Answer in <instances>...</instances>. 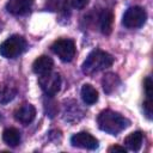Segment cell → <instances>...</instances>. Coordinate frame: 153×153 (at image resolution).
Instances as JSON below:
<instances>
[{"instance_id":"cell-1","label":"cell","mask_w":153,"mask_h":153,"mask_svg":"<svg viewBox=\"0 0 153 153\" xmlns=\"http://www.w3.org/2000/svg\"><path fill=\"white\" fill-rule=\"evenodd\" d=\"M97 123L100 130L110 135H117L130 124L129 120L112 110L102 111L97 117Z\"/></svg>"},{"instance_id":"cell-2","label":"cell","mask_w":153,"mask_h":153,"mask_svg":"<svg viewBox=\"0 0 153 153\" xmlns=\"http://www.w3.org/2000/svg\"><path fill=\"white\" fill-rule=\"evenodd\" d=\"M112 63H114V57L109 53L100 49H96L87 55L86 60L81 65V71L85 74L91 75L111 67Z\"/></svg>"},{"instance_id":"cell-3","label":"cell","mask_w":153,"mask_h":153,"mask_svg":"<svg viewBox=\"0 0 153 153\" xmlns=\"http://www.w3.org/2000/svg\"><path fill=\"white\" fill-rule=\"evenodd\" d=\"M26 48L27 43L25 38L19 35H13L0 44V55L6 59H14L23 54Z\"/></svg>"},{"instance_id":"cell-4","label":"cell","mask_w":153,"mask_h":153,"mask_svg":"<svg viewBox=\"0 0 153 153\" xmlns=\"http://www.w3.org/2000/svg\"><path fill=\"white\" fill-rule=\"evenodd\" d=\"M147 19V12L141 6L129 7L122 18V24L128 29H137L141 27Z\"/></svg>"},{"instance_id":"cell-5","label":"cell","mask_w":153,"mask_h":153,"mask_svg":"<svg viewBox=\"0 0 153 153\" xmlns=\"http://www.w3.org/2000/svg\"><path fill=\"white\" fill-rule=\"evenodd\" d=\"M51 50L54 54H56L61 61L63 62H71L75 56V43L69 38H61L55 41L51 44Z\"/></svg>"},{"instance_id":"cell-6","label":"cell","mask_w":153,"mask_h":153,"mask_svg":"<svg viewBox=\"0 0 153 153\" xmlns=\"http://www.w3.org/2000/svg\"><path fill=\"white\" fill-rule=\"evenodd\" d=\"M38 85L48 97H54L61 88V76L59 73L49 72L38 78Z\"/></svg>"},{"instance_id":"cell-7","label":"cell","mask_w":153,"mask_h":153,"mask_svg":"<svg viewBox=\"0 0 153 153\" xmlns=\"http://www.w3.org/2000/svg\"><path fill=\"white\" fill-rule=\"evenodd\" d=\"M71 143L74 147L84 148V149H96L99 146L98 140L93 135L86 131H80V133L74 134L71 137Z\"/></svg>"},{"instance_id":"cell-8","label":"cell","mask_w":153,"mask_h":153,"mask_svg":"<svg viewBox=\"0 0 153 153\" xmlns=\"http://www.w3.org/2000/svg\"><path fill=\"white\" fill-rule=\"evenodd\" d=\"M35 116H36V109L32 104H29V103H25V104L20 105L14 111L16 121H18L23 124L31 123L35 120Z\"/></svg>"},{"instance_id":"cell-9","label":"cell","mask_w":153,"mask_h":153,"mask_svg":"<svg viewBox=\"0 0 153 153\" xmlns=\"http://www.w3.org/2000/svg\"><path fill=\"white\" fill-rule=\"evenodd\" d=\"M33 0H10L6 4V10L14 16H24L30 12Z\"/></svg>"},{"instance_id":"cell-10","label":"cell","mask_w":153,"mask_h":153,"mask_svg":"<svg viewBox=\"0 0 153 153\" xmlns=\"http://www.w3.org/2000/svg\"><path fill=\"white\" fill-rule=\"evenodd\" d=\"M53 67H54V61L51 57H49L47 55H42V56L37 57L32 63V71L38 75L47 74V73L51 72Z\"/></svg>"},{"instance_id":"cell-11","label":"cell","mask_w":153,"mask_h":153,"mask_svg":"<svg viewBox=\"0 0 153 153\" xmlns=\"http://www.w3.org/2000/svg\"><path fill=\"white\" fill-rule=\"evenodd\" d=\"M114 24V13L111 10H103L99 14V27L102 33L110 35L112 31Z\"/></svg>"},{"instance_id":"cell-12","label":"cell","mask_w":153,"mask_h":153,"mask_svg":"<svg viewBox=\"0 0 153 153\" xmlns=\"http://www.w3.org/2000/svg\"><path fill=\"white\" fill-rule=\"evenodd\" d=\"M142 141H143V134L142 131H133L130 133L126 139H124V145L130 151H139L142 146Z\"/></svg>"},{"instance_id":"cell-13","label":"cell","mask_w":153,"mask_h":153,"mask_svg":"<svg viewBox=\"0 0 153 153\" xmlns=\"http://www.w3.org/2000/svg\"><path fill=\"white\" fill-rule=\"evenodd\" d=\"M2 140L11 147H16L20 143L22 136L17 128H6L2 131Z\"/></svg>"},{"instance_id":"cell-14","label":"cell","mask_w":153,"mask_h":153,"mask_svg":"<svg viewBox=\"0 0 153 153\" xmlns=\"http://www.w3.org/2000/svg\"><path fill=\"white\" fill-rule=\"evenodd\" d=\"M81 98L85 104L92 105V104L97 103V100H98V92L92 85L85 84L81 87Z\"/></svg>"},{"instance_id":"cell-15","label":"cell","mask_w":153,"mask_h":153,"mask_svg":"<svg viewBox=\"0 0 153 153\" xmlns=\"http://www.w3.org/2000/svg\"><path fill=\"white\" fill-rule=\"evenodd\" d=\"M102 85H103L104 92L111 93L120 85V79L115 73H108V74L104 75V78L102 80Z\"/></svg>"},{"instance_id":"cell-16","label":"cell","mask_w":153,"mask_h":153,"mask_svg":"<svg viewBox=\"0 0 153 153\" xmlns=\"http://www.w3.org/2000/svg\"><path fill=\"white\" fill-rule=\"evenodd\" d=\"M17 96V90L10 85L0 86V104H7L14 99Z\"/></svg>"},{"instance_id":"cell-17","label":"cell","mask_w":153,"mask_h":153,"mask_svg":"<svg viewBox=\"0 0 153 153\" xmlns=\"http://www.w3.org/2000/svg\"><path fill=\"white\" fill-rule=\"evenodd\" d=\"M47 5L50 11H61L66 8L67 0H48Z\"/></svg>"},{"instance_id":"cell-18","label":"cell","mask_w":153,"mask_h":153,"mask_svg":"<svg viewBox=\"0 0 153 153\" xmlns=\"http://www.w3.org/2000/svg\"><path fill=\"white\" fill-rule=\"evenodd\" d=\"M142 108H143V112H145L146 117L148 120H151L152 118V114H153V102H152V98H146V100L142 104Z\"/></svg>"},{"instance_id":"cell-19","label":"cell","mask_w":153,"mask_h":153,"mask_svg":"<svg viewBox=\"0 0 153 153\" xmlns=\"http://www.w3.org/2000/svg\"><path fill=\"white\" fill-rule=\"evenodd\" d=\"M143 88H145V93L147 96V98H152V93H153V81L149 76H147L143 81Z\"/></svg>"},{"instance_id":"cell-20","label":"cell","mask_w":153,"mask_h":153,"mask_svg":"<svg viewBox=\"0 0 153 153\" xmlns=\"http://www.w3.org/2000/svg\"><path fill=\"white\" fill-rule=\"evenodd\" d=\"M90 0H72V6L76 10H82L88 5Z\"/></svg>"},{"instance_id":"cell-21","label":"cell","mask_w":153,"mask_h":153,"mask_svg":"<svg viewBox=\"0 0 153 153\" xmlns=\"http://www.w3.org/2000/svg\"><path fill=\"white\" fill-rule=\"evenodd\" d=\"M109 152H121V153H126L127 149H126L124 147H121V146L115 145V146H111V147L109 148Z\"/></svg>"}]
</instances>
